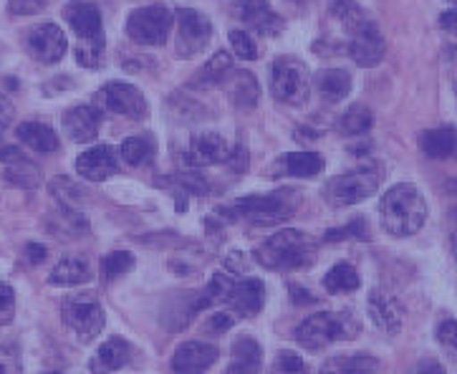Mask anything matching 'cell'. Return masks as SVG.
Here are the masks:
<instances>
[{
    "mask_svg": "<svg viewBox=\"0 0 457 374\" xmlns=\"http://www.w3.org/2000/svg\"><path fill=\"white\" fill-rule=\"evenodd\" d=\"M270 91L280 104L301 106L309 99V71L294 56H280L270 66Z\"/></svg>",
    "mask_w": 457,
    "mask_h": 374,
    "instance_id": "7",
    "label": "cell"
},
{
    "mask_svg": "<svg viewBox=\"0 0 457 374\" xmlns=\"http://www.w3.org/2000/svg\"><path fill=\"white\" fill-rule=\"evenodd\" d=\"M61 314H63L66 327L74 331L76 337H79V342H84V345L94 342L104 331V324H106V314H104L102 303L91 294L69 296V299L63 301V306H61Z\"/></svg>",
    "mask_w": 457,
    "mask_h": 374,
    "instance_id": "6",
    "label": "cell"
},
{
    "mask_svg": "<svg viewBox=\"0 0 457 374\" xmlns=\"http://www.w3.org/2000/svg\"><path fill=\"white\" fill-rule=\"evenodd\" d=\"M26 255H29V261L33 266H38V263H44L46 261L48 251H46V245H41V243H29V245H26Z\"/></svg>",
    "mask_w": 457,
    "mask_h": 374,
    "instance_id": "49",
    "label": "cell"
},
{
    "mask_svg": "<svg viewBox=\"0 0 457 374\" xmlns=\"http://www.w3.org/2000/svg\"><path fill=\"white\" fill-rule=\"evenodd\" d=\"M236 324V319L230 314H212L207 319V329L210 331H228Z\"/></svg>",
    "mask_w": 457,
    "mask_h": 374,
    "instance_id": "47",
    "label": "cell"
},
{
    "mask_svg": "<svg viewBox=\"0 0 457 374\" xmlns=\"http://www.w3.org/2000/svg\"><path fill=\"white\" fill-rule=\"evenodd\" d=\"M440 26H443L447 33L457 36V8H453V11H445V13L440 15Z\"/></svg>",
    "mask_w": 457,
    "mask_h": 374,
    "instance_id": "51",
    "label": "cell"
},
{
    "mask_svg": "<svg viewBox=\"0 0 457 374\" xmlns=\"http://www.w3.org/2000/svg\"><path fill=\"white\" fill-rule=\"evenodd\" d=\"M15 135L29 150L38 152V154H54L61 147L59 135L48 124H41V121H23Z\"/></svg>",
    "mask_w": 457,
    "mask_h": 374,
    "instance_id": "23",
    "label": "cell"
},
{
    "mask_svg": "<svg viewBox=\"0 0 457 374\" xmlns=\"http://www.w3.org/2000/svg\"><path fill=\"white\" fill-rule=\"evenodd\" d=\"M63 18L69 21V26L76 30V36L81 41H96V38H102V13H99L96 5H91V3L69 5L63 11Z\"/></svg>",
    "mask_w": 457,
    "mask_h": 374,
    "instance_id": "21",
    "label": "cell"
},
{
    "mask_svg": "<svg viewBox=\"0 0 457 374\" xmlns=\"http://www.w3.org/2000/svg\"><path fill=\"white\" fill-rule=\"evenodd\" d=\"M0 374H21V357L11 346H0Z\"/></svg>",
    "mask_w": 457,
    "mask_h": 374,
    "instance_id": "42",
    "label": "cell"
},
{
    "mask_svg": "<svg viewBox=\"0 0 457 374\" xmlns=\"http://www.w3.org/2000/svg\"><path fill=\"white\" fill-rule=\"evenodd\" d=\"M369 316L386 334H399L402 324H404L402 303L395 296L384 294V291H371L369 294Z\"/></svg>",
    "mask_w": 457,
    "mask_h": 374,
    "instance_id": "19",
    "label": "cell"
},
{
    "mask_svg": "<svg viewBox=\"0 0 457 374\" xmlns=\"http://www.w3.org/2000/svg\"><path fill=\"white\" fill-rule=\"evenodd\" d=\"M379 218L389 236L407 238V236H414L428 220V203L414 185L399 182L384 193L379 203Z\"/></svg>",
    "mask_w": 457,
    "mask_h": 374,
    "instance_id": "1",
    "label": "cell"
},
{
    "mask_svg": "<svg viewBox=\"0 0 457 374\" xmlns=\"http://www.w3.org/2000/svg\"><path fill=\"white\" fill-rule=\"evenodd\" d=\"M233 56L228 54V51H218L212 59L207 61L205 69L200 71V84H222V81H228L230 76H233Z\"/></svg>",
    "mask_w": 457,
    "mask_h": 374,
    "instance_id": "32",
    "label": "cell"
},
{
    "mask_svg": "<svg viewBox=\"0 0 457 374\" xmlns=\"http://www.w3.org/2000/svg\"><path fill=\"white\" fill-rule=\"evenodd\" d=\"M48 0H8V11L13 15H33L41 13Z\"/></svg>",
    "mask_w": 457,
    "mask_h": 374,
    "instance_id": "41",
    "label": "cell"
},
{
    "mask_svg": "<svg viewBox=\"0 0 457 374\" xmlns=\"http://www.w3.org/2000/svg\"><path fill=\"white\" fill-rule=\"evenodd\" d=\"M230 354H233V362H230V367H228L225 374H261L263 352H261V345L255 339H251V337L236 339Z\"/></svg>",
    "mask_w": 457,
    "mask_h": 374,
    "instance_id": "22",
    "label": "cell"
},
{
    "mask_svg": "<svg viewBox=\"0 0 457 374\" xmlns=\"http://www.w3.org/2000/svg\"><path fill=\"white\" fill-rule=\"evenodd\" d=\"M306 291H301V288H294V299L298 301V303H306V301H313L311 296H303Z\"/></svg>",
    "mask_w": 457,
    "mask_h": 374,
    "instance_id": "52",
    "label": "cell"
},
{
    "mask_svg": "<svg viewBox=\"0 0 457 374\" xmlns=\"http://www.w3.org/2000/svg\"><path fill=\"white\" fill-rule=\"evenodd\" d=\"M99 127H102V112L94 109V106H71V109L63 114V129H66V135L71 137L74 142H79V145L94 142L96 135H99Z\"/></svg>",
    "mask_w": 457,
    "mask_h": 374,
    "instance_id": "17",
    "label": "cell"
},
{
    "mask_svg": "<svg viewBox=\"0 0 457 374\" xmlns=\"http://www.w3.org/2000/svg\"><path fill=\"white\" fill-rule=\"evenodd\" d=\"M313 258H316V243L303 230H295V228L273 233L255 251V261L270 270L301 269V266L313 263Z\"/></svg>",
    "mask_w": 457,
    "mask_h": 374,
    "instance_id": "2",
    "label": "cell"
},
{
    "mask_svg": "<svg viewBox=\"0 0 457 374\" xmlns=\"http://www.w3.org/2000/svg\"><path fill=\"white\" fill-rule=\"evenodd\" d=\"M230 48L236 51L237 59L243 61H255L258 59V46H255V38H253L248 30H230Z\"/></svg>",
    "mask_w": 457,
    "mask_h": 374,
    "instance_id": "39",
    "label": "cell"
},
{
    "mask_svg": "<svg viewBox=\"0 0 457 374\" xmlns=\"http://www.w3.org/2000/svg\"><path fill=\"white\" fill-rule=\"evenodd\" d=\"M437 337H440V342L447 346H453L457 349V321L455 319H447L440 324V329H437Z\"/></svg>",
    "mask_w": 457,
    "mask_h": 374,
    "instance_id": "45",
    "label": "cell"
},
{
    "mask_svg": "<svg viewBox=\"0 0 457 374\" xmlns=\"http://www.w3.org/2000/svg\"><path fill=\"white\" fill-rule=\"evenodd\" d=\"M379 370V362L367 354H356V357H337L328 364L321 367L319 374H374Z\"/></svg>",
    "mask_w": 457,
    "mask_h": 374,
    "instance_id": "28",
    "label": "cell"
},
{
    "mask_svg": "<svg viewBox=\"0 0 457 374\" xmlns=\"http://www.w3.org/2000/svg\"><path fill=\"white\" fill-rule=\"evenodd\" d=\"M13 306H15L13 288L0 281V321L11 319V314H13Z\"/></svg>",
    "mask_w": 457,
    "mask_h": 374,
    "instance_id": "44",
    "label": "cell"
},
{
    "mask_svg": "<svg viewBox=\"0 0 457 374\" xmlns=\"http://www.w3.org/2000/svg\"><path fill=\"white\" fill-rule=\"evenodd\" d=\"M349 56L354 59V63L364 66V69H371V66H377L384 59V38L371 21H367L364 26H359L352 33Z\"/></svg>",
    "mask_w": 457,
    "mask_h": 374,
    "instance_id": "15",
    "label": "cell"
},
{
    "mask_svg": "<svg viewBox=\"0 0 457 374\" xmlns=\"http://www.w3.org/2000/svg\"><path fill=\"white\" fill-rule=\"evenodd\" d=\"M359 321L352 312H319L303 319L295 329V342L306 349H324L337 342L354 339Z\"/></svg>",
    "mask_w": 457,
    "mask_h": 374,
    "instance_id": "4",
    "label": "cell"
},
{
    "mask_svg": "<svg viewBox=\"0 0 457 374\" xmlns=\"http://www.w3.org/2000/svg\"><path fill=\"white\" fill-rule=\"evenodd\" d=\"M149 154H152V145H149L145 137H129V139L121 142V157H124L127 165H145L149 160Z\"/></svg>",
    "mask_w": 457,
    "mask_h": 374,
    "instance_id": "36",
    "label": "cell"
},
{
    "mask_svg": "<svg viewBox=\"0 0 457 374\" xmlns=\"http://www.w3.org/2000/svg\"><path fill=\"white\" fill-rule=\"evenodd\" d=\"M382 185V170L377 165L356 167L352 172L337 175L326 182V200L334 205H356L379 190Z\"/></svg>",
    "mask_w": 457,
    "mask_h": 374,
    "instance_id": "5",
    "label": "cell"
},
{
    "mask_svg": "<svg viewBox=\"0 0 457 374\" xmlns=\"http://www.w3.org/2000/svg\"><path fill=\"white\" fill-rule=\"evenodd\" d=\"M276 367H278V372L283 374H298L303 372V360H301L298 354H294V352H280Z\"/></svg>",
    "mask_w": 457,
    "mask_h": 374,
    "instance_id": "43",
    "label": "cell"
},
{
    "mask_svg": "<svg viewBox=\"0 0 457 374\" xmlns=\"http://www.w3.org/2000/svg\"><path fill=\"white\" fill-rule=\"evenodd\" d=\"M361 286L359 273L352 263H337L334 269L324 276V288L328 294H349Z\"/></svg>",
    "mask_w": 457,
    "mask_h": 374,
    "instance_id": "29",
    "label": "cell"
},
{
    "mask_svg": "<svg viewBox=\"0 0 457 374\" xmlns=\"http://www.w3.org/2000/svg\"><path fill=\"white\" fill-rule=\"evenodd\" d=\"M76 172L91 182H104L119 172V154L112 145H99L76 160Z\"/></svg>",
    "mask_w": 457,
    "mask_h": 374,
    "instance_id": "13",
    "label": "cell"
},
{
    "mask_svg": "<svg viewBox=\"0 0 457 374\" xmlns=\"http://www.w3.org/2000/svg\"><path fill=\"white\" fill-rule=\"evenodd\" d=\"M298 190H276L268 195H251L236 200L228 212L230 220H248L253 225H276L288 220L298 208Z\"/></svg>",
    "mask_w": 457,
    "mask_h": 374,
    "instance_id": "3",
    "label": "cell"
},
{
    "mask_svg": "<svg viewBox=\"0 0 457 374\" xmlns=\"http://www.w3.org/2000/svg\"><path fill=\"white\" fill-rule=\"evenodd\" d=\"M134 269V255L127 251H114V253L104 255L99 270H102L104 281H117L124 273H129Z\"/></svg>",
    "mask_w": 457,
    "mask_h": 374,
    "instance_id": "35",
    "label": "cell"
},
{
    "mask_svg": "<svg viewBox=\"0 0 457 374\" xmlns=\"http://www.w3.org/2000/svg\"><path fill=\"white\" fill-rule=\"evenodd\" d=\"M129 362V345L121 339H109L99 346V352L89 362L91 374H112Z\"/></svg>",
    "mask_w": 457,
    "mask_h": 374,
    "instance_id": "25",
    "label": "cell"
},
{
    "mask_svg": "<svg viewBox=\"0 0 457 374\" xmlns=\"http://www.w3.org/2000/svg\"><path fill=\"white\" fill-rule=\"evenodd\" d=\"M291 3H295V5H306V3H311V0H291Z\"/></svg>",
    "mask_w": 457,
    "mask_h": 374,
    "instance_id": "54",
    "label": "cell"
},
{
    "mask_svg": "<svg viewBox=\"0 0 457 374\" xmlns=\"http://www.w3.org/2000/svg\"><path fill=\"white\" fill-rule=\"evenodd\" d=\"M26 157H23V152L13 147V145H5V142H0V162L3 165H15V162H23Z\"/></svg>",
    "mask_w": 457,
    "mask_h": 374,
    "instance_id": "46",
    "label": "cell"
},
{
    "mask_svg": "<svg viewBox=\"0 0 457 374\" xmlns=\"http://www.w3.org/2000/svg\"><path fill=\"white\" fill-rule=\"evenodd\" d=\"M270 170L276 178H316L324 170V157L319 152H288Z\"/></svg>",
    "mask_w": 457,
    "mask_h": 374,
    "instance_id": "20",
    "label": "cell"
},
{
    "mask_svg": "<svg viewBox=\"0 0 457 374\" xmlns=\"http://www.w3.org/2000/svg\"><path fill=\"white\" fill-rule=\"evenodd\" d=\"M26 48L41 63H59L66 56V36L56 23H41L26 33Z\"/></svg>",
    "mask_w": 457,
    "mask_h": 374,
    "instance_id": "11",
    "label": "cell"
},
{
    "mask_svg": "<svg viewBox=\"0 0 457 374\" xmlns=\"http://www.w3.org/2000/svg\"><path fill=\"white\" fill-rule=\"evenodd\" d=\"M48 374H56V372H48Z\"/></svg>",
    "mask_w": 457,
    "mask_h": 374,
    "instance_id": "56",
    "label": "cell"
},
{
    "mask_svg": "<svg viewBox=\"0 0 457 374\" xmlns=\"http://www.w3.org/2000/svg\"><path fill=\"white\" fill-rule=\"evenodd\" d=\"M447 190H450V193H453V195H455V197H457V180L447 182Z\"/></svg>",
    "mask_w": 457,
    "mask_h": 374,
    "instance_id": "53",
    "label": "cell"
},
{
    "mask_svg": "<svg viewBox=\"0 0 457 374\" xmlns=\"http://www.w3.org/2000/svg\"><path fill=\"white\" fill-rule=\"evenodd\" d=\"M316 89L321 91L326 102L339 104L352 91V76L341 71V69H326V71L316 76Z\"/></svg>",
    "mask_w": 457,
    "mask_h": 374,
    "instance_id": "27",
    "label": "cell"
},
{
    "mask_svg": "<svg viewBox=\"0 0 457 374\" xmlns=\"http://www.w3.org/2000/svg\"><path fill=\"white\" fill-rule=\"evenodd\" d=\"M410 374H445V370L440 362L422 360V362H417V367H414Z\"/></svg>",
    "mask_w": 457,
    "mask_h": 374,
    "instance_id": "50",
    "label": "cell"
},
{
    "mask_svg": "<svg viewBox=\"0 0 457 374\" xmlns=\"http://www.w3.org/2000/svg\"><path fill=\"white\" fill-rule=\"evenodd\" d=\"M170 182H178L179 193L207 195V190H210V182L200 172H179L178 178H172Z\"/></svg>",
    "mask_w": 457,
    "mask_h": 374,
    "instance_id": "40",
    "label": "cell"
},
{
    "mask_svg": "<svg viewBox=\"0 0 457 374\" xmlns=\"http://www.w3.org/2000/svg\"><path fill=\"white\" fill-rule=\"evenodd\" d=\"M371 127H374V114H371V109L361 104L346 109L339 120V132L346 137L367 135Z\"/></svg>",
    "mask_w": 457,
    "mask_h": 374,
    "instance_id": "31",
    "label": "cell"
},
{
    "mask_svg": "<svg viewBox=\"0 0 457 374\" xmlns=\"http://www.w3.org/2000/svg\"><path fill=\"white\" fill-rule=\"evenodd\" d=\"M228 157H230V147L218 132L192 137L185 150V162L190 167L220 165V162H228Z\"/></svg>",
    "mask_w": 457,
    "mask_h": 374,
    "instance_id": "14",
    "label": "cell"
},
{
    "mask_svg": "<svg viewBox=\"0 0 457 374\" xmlns=\"http://www.w3.org/2000/svg\"><path fill=\"white\" fill-rule=\"evenodd\" d=\"M450 3H455V5H457V0H450Z\"/></svg>",
    "mask_w": 457,
    "mask_h": 374,
    "instance_id": "55",
    "label": "cell"
},
{
    "mask_svg": "<svg viewBox=\"0 0 457 374\" xmlns=\"http://www.w3.org/2000/svg\"><path fill=\"white\" fill-rule=\"evenodd\" d=\"M76 61L87 69H99L104 59V38H96V41H81L76 46L74 51Z\"/></svg>",
    "mask_w": 457,
    "mask_h": 374,
    "instance_id": "37",
    "label": "cell"
},
{
    "mask_svg": "<svg viewBox=\"0 0 457 374\" xmlns=\"http://www.w3.org/2000/svg\"><path fill=\"white\" fill-rule=\"evenodd\" d=\"M89 263L84 258H79V255H66L54 266L51 276H48V284L71 288V286L89 284Z\"/></svg>",
    "mask_w": 457,
    "mask_h": 374,
    "instance_id": "26",
    "label": "cell"
},
{
    "mask_svg": "<svg viewBox=\"0 0 457 374\" xmlns=\"http://www.w3.org/2000/svg\"><path fill=\"white\" fill-rule=\"evenodd\" d=\"M230 11L240 23H245L248 29L258 30L261 36H278L283 29V18H280L268 0H236L230 5Z\"/></svg>",
    "mask_w": 457,
    "mask_h": 374,
    "instance_id": "12",
    "label": "cell"
},
{
    "mask_svg": "<svg viewBox=\"0 0 457 374\" xmlns=\"http://www.w3.org/2000/svg\"><path fill=\"white\" fill-rule=\"evenodd\" d=\"M328 243H337V240H367L369 238V228L367 220H361V218H356L349 225H341V228H331V230H326L324 236Z\"/></svg>",
    "mask_w": 457,
    "mask_h": 374,
    "instance_id": "38",
    "label": "cell"
},
{
    "mask_svg": "<svg viewBox=\"0 0 457 374\" xmlns=\"http://www.w3.org/2000/svg\"><path fill=\"white\" fill-rule=\"evenodd\" d=\"M212 38V21L195 8L178 11V56L190 59L205 51V46Z\"/></svg>",
    "mask_w": 457,
    "mask_h": 374,
    "instance_id": "10",
    "label": "cell"
},
{
    "mask_svg": "<svg viewBox=\"0 0 457 374\" xmlns=\"http://www.w3.org/2000/svg\"><path fill=\"white\" fill-rule=\"evenodd\" d=\"M175 15L164 5H149V8H137L127 18V36L139 46H160L167 41L172 30Z\"/></svg>",
    "mask_w": 457,
    "mask_h": 374,
    "instance_id": "8",
    "label": "cell"
},
{
    "mask_svg": "<svg viewBox=\"0 0 457 374\" xmlns=\"http://www.w3.org/2000/svg\"><path fill=\"white\" fill-rule=\"evenodd\" d=\"M218 349L205 342H185L178 346L172 357V372L175 374H203L218 362Z\"/></svg>",
    "mask_w": 457,
    "mask_h": 374,
    "instance_id": "16",
    "label": "cell"
},
{
    "mask_svg": "<svg viewBox=\"0 0 457 374\" xmlns=\"http://www.w3.org/2000/svg\"><path fill=\"white\" fill-rule=\"evenodd\" d=\"M96 104L102 106L104 112H112L127 120H145L147 117V99L145 94L124 81H109L104 84L99 94H96Z\"/></svg>",
    "mask_w": 457,
    "mask_h": 374,
    "instance_id": "9",
    "label": "cell"
},
{
    "mask_svg": "<svg viewBox=\"0 0 457 374\" xmlns=\"http://www.w3.org/2000/svg\"><path fill=\"white\" fill-rule=\"evenodd\" d=\"M13 114H15L13 104L0 94V132H5V129H8V124L13 121Z\"/></svg>",
    "mask_w": 457,
    "mask_h": 374,
    "instance_id": "48",
    "label": "cell"
},
{
    "mask_svg": "<svg viewBox=\"0 0 457 374\" xmlns=\"http://www.w3.org/2000/svg\"><path fill=\"white\" fill-rule=\"evenodd\" d=\"M225 303L230 306V312L240 316L258 314L266 303V286L258 278H245V281H236L233 288L228 291Z\"/></svg>",
    "mask_w": 457,
    "mask_h": 374,
    "instance_id": "18",
    "label": "cell"
},
{
    "mask_svg": "<svg viewBox=\"0 0 457 374\" xmlns=\"http://www.w3.org/2000/svg\"><path fill=\"white\" fill-rule=\"evenodd\" d=\"M5 180L11 182V185H15V187L33 190V187L41 185V172H38V167L33 165V162L23 160V162L8 165V170H5Z\"/></svg>",
    "mask_w": 457,
    "mask_h": 374,
    "instance_id": "34",
    "label": "cell"
},
{
    "mask_svg": "<svg viewBox=\"0 0 457 374\" xmlns=\"http://www.w3.org/2000/svg\"><path fill=\"white\" fill-rule=\"evenodd\" d=\"M331 13L349 29V33H354L359 26H364L369 21V15L356 0H331Z\"/></svg>",
    "mask_w": 457,
    "mask_h": 374,
    "instance_id": "33",
    "label": "cell"
},
{
    "mask_svg": "<svg viewBox=\"0 0 457 374\" xmlns=\"http://www.w3.org/2000/svg\"><path fill=\"white\" fill-rule=\"evenodd\" d=\"M230 99H233L240 109H251V106H255V102H258V81H255V76L248 74V71H233Z\"/></svg>",
    "mask_w": 457,
    "mask_h": 374,
    "instance_id": "30",
    "label": "cell"
},
{
    "mask_svg": "<svg viewBox=\"0 0 457 374\" xmlns=\"http://www.w3.org/2000/svg\"><path fill=\"white\" fill-rule=\"evenodd\" d=\"M420 147L429 160H450L457 152V129L455 127H440L428 129L420 137Z\"/></svg>",
    "mask_w": 457,
    "mask_h": 374,
    "instance_id": "24",
    "label": "cell"
}]
</instances>
